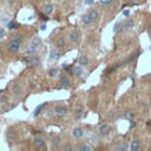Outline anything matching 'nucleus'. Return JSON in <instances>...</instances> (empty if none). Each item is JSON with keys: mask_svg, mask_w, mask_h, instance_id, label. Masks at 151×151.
I'll return each instance as SVG.
<instances>
[{"mask_svg": "<svg viewBox=\"0 0 151 151\" xmlns=\"http://www.w3.org/2000/svg\"><path fill=\"white\" fill-rule=\"evenodd\" d=\"M2 37H5V28L0 26V38H2Z\"/></svg>", "mask_w": 151, "mask_h": 151, "instance_id": "nucleus-33", "label": "nucleus"}, {"mask_svg": "<svg viewBox=\"0 0 151 151\" xmlns=\"http://www.w3.org/2000/svg\"><path fill=\"white\" fill-rule=\"evenodd\" d=\"M15 2H17V0H7V4H8L9 6H13Z\"/></svg>", "mask_w": 151, "mask_h": 151, "instance_id": "nucleus-34", "label": "nucleus"}, {"mask_svg": "<svg viewBox=\"0 0 151 151\" xmlns=\"http://www.w3.org/2000/svg\"><path fill=\"white\" fill-rule=\"evenodd\" d=\"M140 147H142V145H140V140L139 139H132L131 140V143H130V150L131 151H138V150H140Z\"/></svg>", "mask_w": 151, "mask_h": 151, "instance_id": "nucleus-14", "label": "nucleus"}, {"mask_svg": "<svg viewBox=\"0 0 151 151\" xmlns=\"http://www.w3.org/2000/svg\"><path fill=\"white\" fill-rule=\"evenodd\" d=\"M54 47L58 48V50L65 48V47H66V39H65L63 35L55 38V40H54Z\"/></svg>", "mask_w": 151, "mask_h": 151, "instance_id": "nucleus-8", "label": "nucleus"}, {"mask_svg": "<svg viewBox=\"0 0 151 151\" xmlns=\"http://www.w3.org/2000/svg\"><path fill=\"white\" fill-rule=\"evenodd\" d=\"M45 28H46V24H42V25L40 26V29H41V31H44Z\"/></svg>", "mask_w": 151, "mask_h": 151, "instance_id": "nucleus-36", "label": "nucleus"}, {"mask_svg": "<svg viewBox=\"0 0 151 151\" xmlns=\"http://www.w3.org/2000/svg\"><path fill=\"white\" fill-rule=\"evenodd\" d=\"M32 144L35 149H41V147L45 146V139L41 136H35L32 140Z\"/></svg>", "mask_w": 151, "mask_h": 151, "instance_id": "nucleus-7", "label": "nucleus"}, {"mask_svg": "<svg viewBox=\"0 0 151 151\" xmlns=\"http://www.w3.org/2000/svg\"><path fill=\"white\" fill-rule=\"evenodd\" d=\"M51 144H52V149H58L61 145V138H60V136H58V134L52 136Z\"/></svg>", "mask_w": 151, "mask_h": 151, "instance_id": "nucleus-13", "label": "nucleus"}, {"mask_svg": "<svg viewBox=\"0 0 151 151\" xmlns=\"http://www.w3.org/2000/svg\"><path fill=\"white\" fill-rule=\"evenodd\" d=\"M46 105H47V103H42V104H40L39 106H37V109H35V111H34V116L40 114V112L42 111V109H44Z\"/></svg>", "mask_w": 151, "mask_h": 151, "instance_id": "nucleus-26", "label": "nucleus"}, {"mask_svg": "<svg viewBox=\"0 0 151 151\" xmlns=\"http://www.w3.org/2000/svg\"><path fill=\"white\" fill-rule=\"evenodd\" d=\"M87 14H88V17H90L92 24H94L96 21H98L99 17H100V13H99V11H98L97 8H92V9H90V11L87 12Z\"/></svg>", "mask_w": 151, "mask_h": 151, "instance_id": "nucleus-9", "label": "nucleus"}, {"mask_svg": "<svg viewBox=\"0 0 151 151\" xmlns=\"http://www.w3.org/2000/svg\"><path fill=\"white\" fill-rule=\"evenodd\" d=\"M59 84L61 87H70L71 86V79L66 74H63L59 78Z\"/></svg>", "mask_w": 151, "mask_h": 151, "instance_id": "nucleus-11", "label": "nucleus"}, {"mask_svg": "<svg viewBox=\"0 0 151 151\" xmlns=\"http://www.w3.org/2000/svg\"><path fill=\"white\" fill-rule=\"evenodd\" d=\"M12 94L15 98H21L24 96V88H22V86L19 85V84H14L12 86Z\"/></svg>", "mask_w": 151, "mask_h": 151, "instance_id": "nucleus-6", "label": "nucleus"}, {"mask_svg": "<svg viewBox=\"0 0 151 151\" xmlns=\"http://www.w3.org/2000/svg\"><path fill=\"white\" fill-rule=\"evenodd\" d=\"M6 103H7V96L1 94V96H0V105H4V104H6Z\"/></svg>", "mask_w": 151, "mask_h": 151, "instance_id": "nucleus-30", "label": "nucleus"}, {"mask_svg": "<svg viewBox=\"0 0 151 151\" xmlns=\"http://www.w3.org/2000/svg\"><path fill=\"white\" fill-rule=\"evenodd\" d=\"M37 50H38V47H37L34 44L29 42V45H28V46H27V48H26L25 54H26V55H33V54L37 52Z\"/></svg>", "mask_w": 151, "mask_h": 151, "instance_id": "nucleus-16", "label": "nucleus"}, {"mask_svg": "<svg viewBox=\"0 0 151 151\" xmlns=\"http://www.w3.org/2000/svg\"><path fill=\"white\" fill-rule=\"evenodd\" d=\"M64 150H66V151H67V150H73V146H72L71 144H66V145L64 146Z\"/></svg>", "mask_w": 151, "mask_h": 151, "instance_id": "nucleus-32", "label": "nucleus"}, {"mask_svg": "<svg viewBox=\"0 0 151 151\" xmlns=\"http://www.w3.org/2000/svg\"><path fill=\"white\" fill-rule=\"evenodd\" d=\"M88 63H90L88 57H87V55H85V54H81V55L78 58V64H79V65H81V66H87V65H88Z\"/></svg>", "mask_w": 151, "mask_h": 151, "instance_id": "nucleus-18", "label": "nucleus"}, {"mask_svg": "<svg viewBox=\"0 0 151 151\" xmlns=\"http://www.w3.org/2000/svg\"><path fill=\"white\" fill-rule=\"evenodd\" d=\"M116 149H117V150H126V149H127V145H125V144H122V145H118Z\"/></svg>", "mask_w": 151, "mask_h": 151, "instance_id": "nucleus-31", "label": "nucleus"}, {"mask_svg": "<svg viewBox=\"0 0 151 151\" xmlns=\"http://www.w3.org/2000/svg\"><path fill=\"white\" fill-rule=\"evenodd\" d=\"M133 25H134L133 19H127V20H125V21L123 22V28H124V29H130V28L133 27Z\"/></svg>", "mask_w": 151, "mask_h": 151, "instance_id": "nucleus-22", "label": "nucleus"}, {"mask_svg": "<svg viewBox=\"0 0 151 151\" xmlns=\"http://www.w3.org/2000/svg\"><path fill=\"white\" fill-rule=\"evenodd\" d=\"M54 113H55V116H58V117H64V116L67 113V109H66L65 106H63V105H57V106L54 107Z\"/></svg>", "mask_w": 151, "mask_h": 151, "instance_id": "nucleus-12", "label": "nucleus"}, {"mask_svg": "<svg viewBox=\"0 0 151 151\" xmlns=\"http://www.w3.org/2000/svg\"><path fill=\"white\" fill-rule=\"evenodd\" d=\"M71 134H72V137H73L74 139H80L81 137H84L85 130H84L83 127H80V126H76V127L72 129Z\"/></svg>", "mask_w": 151, "mask_h": 151, "instance_id": "nucleus-5", "label": "nucleus"}, {"mask_svg": "<svg viewBox=\"0 0 151 151\" xmlns=\"http://www.w3.org/2000/svg\"><path fill=\"white\" fill-rule=\"evenodd\" d=\"M22 63L26 66H29V67H39L41 65L40 57H38V55H28V57H25V58H22Z\"/></svg>", "mask_w": 151, "mask_h": 151, "instance_id": "nucleus-2", "label": "nucleus"}, {"mask_svg": "<svg viewBox=\"0 0 151 151\" xmlns=\"http://www.w3.org/2000/svg\"><path fill=\"white\" fill-rule=\"evenodd\" d=\"M92 2H93V0H86V1H85L86 5H90V4H92Z\"/></svg>", "mask_w": 151, "mask_h": 151, "instance_id": "nucleus-37", "label": "nucleus"}, {"mask_svg": "<svg viewBox=\"0 0 151 151\" xmlns=\"http://www.w3.org/2000/svg\"><path fill=\"white\" fill-rule=\"evenodd\" d=\"M123 117L126 118V119H132L134 117V113H132V112H124Z\"/></svg>", "mask_w": 151, "mask_h": 151, "instance_id": "nucleus-28", "label": "nucleus"}, {"mask_svg": "<svg viewBox=\"0 0 151 151\" xmlns=\"http://www.w3.org/2000/svg\"><path fill=\"white\" fill-rule=\"evenodd\" d=\"M73 116H74V119L79 120V119L84 116V110H83L81 107H77V109L74 110V112H73Z\"/></svg>", "mask_w": 151, "mask_h": 151, "instance_id": "nucleus-20", "label": "nucleus"}, {"mask_svg": "<svg viewBox=\"0 0 151 151\" xmlns=\"http://www.w3.org/2000/svg\"><path fill=\"white\" fill-rule=\"evenodd\" d=\"M19 27V24H17L14 20H11L8 24H7V28L8 29H17Z\"/></svg>", "mask_w": 151, "mask_h": 151, "instance_id": "nucleus-25", "label": "nucleus"}, {"mask_svg": "<svg viewBox=\"0 0 151 151\" xmlns=\"http://www.w3.org/2000/svg\"><path fill=\"white\" fill-rule=\"evenodd\" d=\"M111 133V126L107 123H103L98 126V134L101 137H107Z\"/></svg>", "mask_w": 151, "mask_h": 151, "instance_id": "nucleus-3", "label": "nucleus"}, {"mask_svg": "<svg viewBox=\"0 0 151 151\" xmlns=\"http://www.w3.org/2000/svg\"><path fill=\"white\" fill-rule=\"evenodd\" d=\"M39 17H40V19L42 20V21H48V15L47 14H45L44 12H41V13H39Z\"/></svg>", "mask_w": 151, "mask_h": 151, "instance_id": "nucleus-29", "label": "nucleus"}, {"mask_svg": "<svg viewBox=\"0 0 151 151\" xmlns=\"http://www.w3.org/2000/svg\"><path fill=\"white\" fill-rule=\"evenodd\" d=\"M22 40H24V34H21V33L15 34V35H14L11 40H8L7 44H6V50H7V52H9V53H12V54L17 53V52L20 50V47H21Z\"/></svg>", "mask_w": 151, "mask_h": 151, "instance_id": "nucleus-1", "label": "nucleus"}, {"mask_svg": "<svg viewBox=\"0 0 151 151\" xmlns=\"http://www.w3.org/2000/svg\"><path fill=\"white\" fill-rule=\"evenodd\" d=\"M68 39L72 44H78L80 41V32L78 29H72L70 33H68Z\"/></svg>", "mask_w": 151, "mask_h": 151, "instance_id": "nucleus-4", "label": "nucleus"}, {"mask_svg": "<svg viewBox=\"0 0 151 151\" xmlns=\"http://www.w3.org/2000/svg\"><path fill=\"white\" fill-rule=\"evenodd\" d=\"M72 74L77 78H81L84 76V71H83V66L81 65H74L72 66Z\"/></svg>", "mask_w": 151, "mask_h": 151, "instance_id": "nucleus-10", "label": "nucleus"}, {"mask_svg": "<svg viewBox=\"0 0 151 151\" xmlns=\"http://www.w3.org/2000/svg\"><path fill=\"white\" fill-rule=\"evenodd\" d=\"M58 73H59V70L57 67H52L48 70V77L50 78H55L58 76Z\"/></svg>", "mask_w": 151, "mask_h": 151, "instance_id": "nucleus-23", "label": "nucleus"}, {"mask_svg": "<svg viewBox=\"0 0 151 151\" xmlns=\"http://www.w3.org/2000/svg\"><path fill=\"white\" fill-rule=\"evenodd\" d=\"M147 33H149V35L151 37V24L147 26Z\"/></svg>", "mask_w": 151, "mask_h": 151, "instance_id": "nucleus-35", "label": "nucleus"}, {"mask_svg": "<svg viewBox=\"0 0 151 151\" xmlns=\"http://www.w3.org/2000/svg\"><path fill=\"white\" fill-rule=\"evenodd\" d=\"M60 57H61V52H59V50H58V48H55V47L51 48V51H50V58H51L52 60L59 59Z\"/></svg>", "mask_w": 151, "mask_h": 151, "instance_id": "nucleus-15", "label": "nucleus"}, {"mask_svg": "<svg viewBox=\"0 0 151 151\" xmlns=\"http://www.w3.org/2000/svg\"><path fill=\"white\" fill-rule=\"evenodd\" d=\"M93 147L87 143H81V144H79L77 146V150H79V151H91Z\"/></svg>", "mask_w": 151, "mask_h": 151, "instance_id": "nucleus-19", "label": "nucleus"}, {"mask_svg": "<svg viewBox=\"0 0 151 151\" xmlns=\"http://www.w3.org/2000/svg\"><path fill=\"white\" fill-rule=\"evenodd\" d=\"M31 42H32V44H34L37 47H39V46L41 45V38H40L39 35H34V37L32 38Z\"/></svg>", "mask_w": 151, "mask_h": 151, "instance_id": "nucleus-24", "label": "nucleus"}, {"mask_svg": "<svg viewBox=\"0 0 151 151\" xmlns=\"http://www.w3.org/2000/svg\"><path fill=\"white\" fill-rule=\"evenodd\" d=\"M114 0H99V2L103 5V6H110L111 4H113Z\"/></svg>", "mask_w": 151, "mask_h": 151, "instance_id": "nucleus-27", "label": "nucleus"}, {"mask_svg": "<svg viewBox=\"0 0 151 151\" xmlns=\"http://www.w3.org/2000/svg\"><path fill=\"white\" fill-rule=\"evenodd\" d=\"M81 24L85 25V26H90V25H92V21H91V19H90V17H88L87 13H85L84 15H81Z\"/></svg>", "mask_w": 151, "mask_h": 151, "instance_id": "nucleus-21", "label": "nucleus"}, {"mask_svg": "<svg viewBox=\"0 0 151 151\" xmlns=\"http://www.w3.org/2000/svg\"><path fill=\"white\" fill-rule=\"evenodd\" d=\"M53 11H54V7H53L52 4H45V5L42 6V12H44L45 14H47V15L52 14Z\"/></svg>", "mask_w": 151, "mask_h": 151, "instance_id": "nucleus-17", "label": "nucleus"}, {"mask_svg": "<svg viewBox=\"0 0 151 151\" xmlns=\"http://www.w3.org/2000/svg\"><path fill=\"white\" fill-rule=\"evenodd\" d=\"M126 1H127V2H134L136 0H126Z\"/></svg>", "mask_w": 151, "mask_h": 151, "instance_id": "nucleus-38", "label": "nucleus"}]
</instances>
